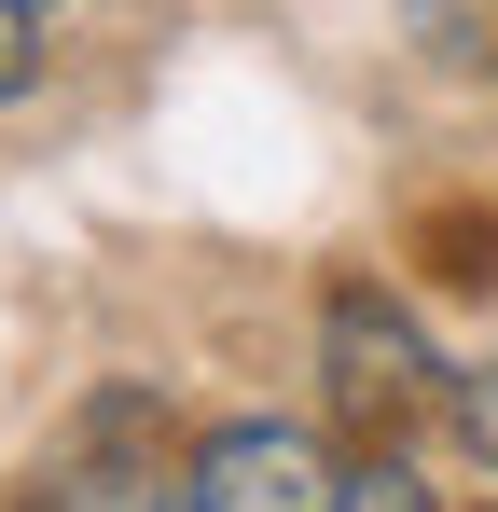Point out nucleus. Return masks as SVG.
I'll return each instance as SVG.
<instances>
[{"label":"nucleus","instance_id":"obj_1","mask_svg":"<svg viewBox=\"0 0 498 512\" xmlns=\"http://www.w3.org/2000/svg\"><path fill=\"white\" fill-rule=\"evenodd\" d=\"M319 402H332V429H360V443H402V429H429L457 402V374H443V346H429V319H415L402 291L346 277L319 305Z\"/></svg>","mask_w":498,"mask_h":512},{"label":"nucleus","instance_id":"obj_2","mask_svg":"<svg viewBox=\"0 0 498 512\" xmlns=\"http://www.w3.org/2000/svg\"><path fill=\"white\" fill-rule=\"evenodd\" d=\"M346 499V443L319 416H222L180 457V512H332Z\"/></svg>","mask_w":498,"mask_h":512},{"label":"nucleus","instance_id":"obj_3","mask_svg":"<svg viewBox=\"0 0 498 512\" xmlns=\"http://www.w3.org/2000/svg\"><path fill=\"white\" fill-rule=\"evenodd\" d=\"M28 512H180V471H153V457H70Z\"/></svg>","mask_w":498,"mask_h":512},{"label":"nucleus","instance_id":"obj_4","mask_svg":"<svg viewBox=\"0 0 498 512\" xmlns=\"http://www.w3.org/2000/svg\"><path fill=\"white\" fill-rule=\"evenodd\" d=\"M402 42L457 84H498V0H402Z\"/></svg>","mask_w":498,"mask_h":512},{"label":"nucleus","instance_id":"obj_5","mask_svg":"<svg viewBox=\"0 0 498 512\" xmlns=\"http://www.w3.org/2000/svg\"><path fill=\"white\" fill-rule=\"evenodd\" d=\"M332 512H443V499H429V471H415L402 443H374V457H346V499Z\"/></svg>","mask_w":498,"mask_h":512},{"label":"nucleus","instance_id":"obj_6","mask_svg":"<svg viewBox=\"0 0 498 512\" xmlns=\"http://www.w3.org/2000/svg\"><path fill=\"white\" fill-rule=\"evenodd\" d=\"M42 84V0H0V111Z\"/></svg>","mask_w":498,"mask_h":512},{"label":"nucleus","instance_id":"obj_7","mask_svg":"<svg viewBox=\"0 0 498 512\" xmlns=\"http://www.w3.org/2000/svg\"><path fill=\"white\" fill-rule=\"evenodd\" d=\"M443 416H457V443L498 471V360H485V374H457V402H443Z\"/></svg>","mask_w":498,"mask_h":512}]
</instances>
